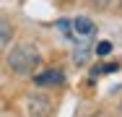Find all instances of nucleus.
<instances>
[{"mask_svg":"<svg viewBox=\"0 0 122 117\" xmlns=\"http://www.w3.org/2000/svg\"><path fill=\"white\" fill-rule=\"evenodd\" d=\"M120 112H122V101H120Z\"/></svg>","mask_w":122,"mask_h":117,"instance_id":"obj_9","label":"nucleus"},{"mask_svg":"<svg viewBox=\"0 0 122 117\" xmlns=\"http://www.w3.org/2000/svg\"><path fill=\"white\" fill-rule=\"evenodd\" d=\"M42 65V55L34 44H16L10 52H8V70L16 73V75H31L34 70Z\"/></svg>","mask_w":122,"mask_h":117,"instance_id":"obj_1","label":"nucleus"},{"mask_svg":"<svg viewBox=\"0 0 122 117\" xmlns=\"http://www.w3.org/2000/svg\"><path fill=\"white\" fill-rule=\"evenodd\" d=\"M86 57H88V44H83V42H81V44L75 47V52H73V60L78 63V65H83V63H86Z\"/></svg>","mask_w":122,"mask_h":117,"instance_id":"obj_6","label":"nucleus"},{"mask_svg":"<svg viewBox=\"0 0 122 117\" xmlns=\"http://www.w3.org/2000/svg\"><path fill=\"white\" fill-rule=\"evenodd\" d=\"M10 39H13V26H10V21L0 18V49L10 44Z\"/></svg>","mask_w":122,"mask_h":117,"instance_id":"obj_5","label":"nucleus"},{"mask_svg":"<svg viewBox=\"0 0 122 117\" xmlns=\"http://www.w3.org/2000/svg\"><path fill=\"white\" fill-rule=\"evenodd\" d=\"M62 81H65V75H62L60 70H47V73H42V75L34 78L36 86H60Z\"/></svg>","mask_w":122,"mask_h":117,"instance_id":"obj_3","label":"nucleus"},{"mask_svg":"<svg viewBox=\"0 0 122 117\" xmlns=\"http://www.w3.org/2000/svg\"><path fill=\"white\" fill-rule=\"evenodd\" d=\"M26 104H29V112L34 117H47L49 115V99H44V96H29Z\"/></svg>","mask_w":122,"mask_h":117,"instance_id":"obj_2","label":"nucleus"},{"mask_svg":"<svg viewBox=\"0 0 122 117\" xmlns=\"http://www.w3.org/2000/svg\"><path fill=\"white\" fill-rule=\"evenodd\" d=\"M91 3H94V5H104L107 0H91Z\"/></svg>","mask_w":122,"mask_h":117,"instance_id":"obj_8","label":"nucleus"},{"mask_svg":"<svg viewBox=\"0 0 122 117\" xmlns=\"http://www.w3.org/2000/svg\"><path fill=\"white\" fill-rule=\"evenodd\" d=\"M73 29L78 31V34H83V37H91V34L96 31L94 21H91V18H86V16H78V18L73 21Z\"/></svg>","mask_w":122,"mask_h":117,"instance_id":"obj_4","label":"nucleus"},{"mask_svg":"<svg viewBox=\"0 0 122 117\" xmlns=\"http://www.w3.org/2000/svg\"><path fill=\"white\" fill-rule=\"evenodd\" d=\"M120 3H122V0H120Z\"/></svg>","mask_w":122,"mask_h":117,"instance_id":"obj_10","label":"nucleus"},{"mask_svg":"<svg viewBox=\"0 0 122 117\" xmlns=\"http://www.w3.org/2000/svg\"><path fill=\"white\" fill-rule=\"evenodd\" d=\"M109 52H112V42H99L96 55H109Z\"/></svg>","mask_w":122,"mask_h":117,"instance_id":"obj_7","label":"nucleus"}]
</instances>
